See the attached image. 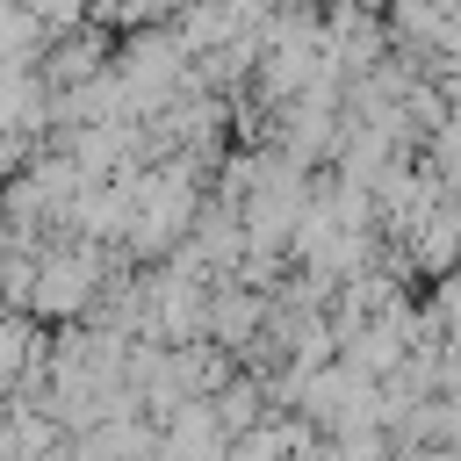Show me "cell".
Listing matches in <instances>:
<instances>
[{
	"mask_svg": "<svg viewBox=\"0 0 461 461\" xmlns=\"http://www.w3.org/2000/svg\"><path fill=\"white\" fill-rule=\"evenodd\" d=\"M29 353H36V339H29V324H0V396L14 389V375H29Z\"/></svg>",
	"mask_w": 461,
	"mask_h": 461,
	"instance_id": "cell-1",
	"label": "cell"
},
{
	"mask_svg": "<svg viewBox=\"0 0 461 461\" xmlns=\"http://www.w3.org/2000/svg\"><path fill=\"white\" fill-rule=\"evenodd\" d=\"M432 50L447 58L439 72H461V7H447V29H439V43H432Z\"/></svg>",
	"mask_w": 461,
	"mask_h": 461,
	"instance_id": "cell-2",
	"label": "cell"
}]
</instances>
